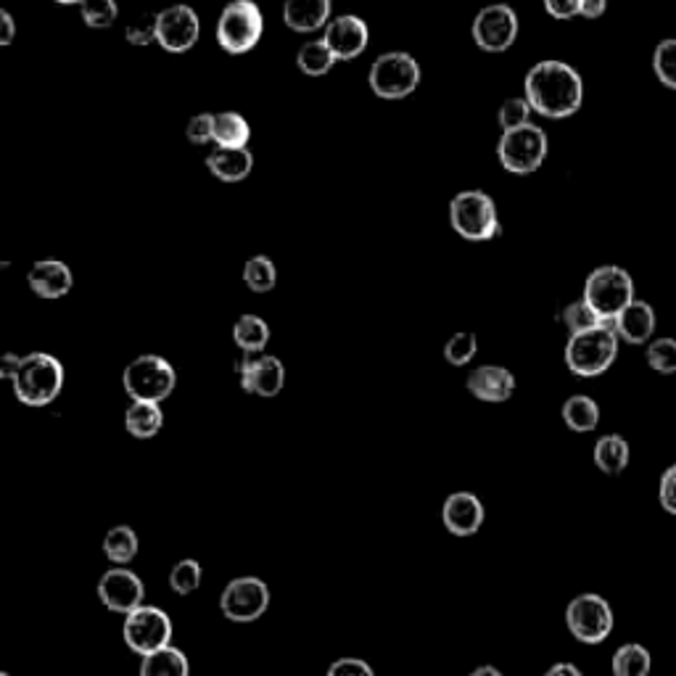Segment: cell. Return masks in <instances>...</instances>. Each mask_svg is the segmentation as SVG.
Instances as JSON below:
<instances>
[{
  "mask_svg": "<svg viewBox=\"0 0 676 676\" xmlns=\"http://www.w3.org/2000/svg\"><path fill=\"white\" fill-rule=\"evenodd\" d=\"M526 101L537 115L547 119H568L581 109V74L566 61H539L526 74Z\"/></svg>",
  "mask_w": 676,
  "mask_h": 676,
  "instance_id": "1",
  "label": "cell"
},
{
  "mask_svg": "<svg viewBox=\"0 0 676 676\" xmlns=\"http://www.w3.org/2000/svg\"><path fill=\"white\" fill-rule=\"evenodd\" d=\"M63 380H67V372H63L59 359L46 355V351H32V355L21 357V365L11 386L21 405L48 407L51 401L59 399Z\"/></svg>",
  "mask_w": 676,
  "mask_h": 676,
  "instance_id": "2",
  "label": "cell"
},
{
  "mask_svg": "<svg viewBox=\"0 0 676 676\" xmlns=\"http://www.w3.org/2000/svg\"><path fill=\"white\" fill-rule=\"evenodd\" d=\"M618 357V334L613 322L574 334L566 344V365L574 376L595 378L616 362Z\"/></svg>",
  "mask_w": 676,
  "mask_h": 676,
  "instance_id": "3",
  "label": "cell"
},
{
  "mask_svg": "<svg viewBox=\"0 0 676 676\" xmlns=\"http://www.w3.org/2000/svg\"><path fill=\"white\" fill-rule=\"evenodd\" d=\"M449 222L465 241L484 243L503 232L495 199L484 190H463L449 201Z\"/></svg>",
  "mask_w": 676,
  "mask_h": 676,
  "instance_id": "4",
  "label": "cell"
},
{
  "mask_svg": "<svg viewBox=\"0 0 676 676\" xmlns=\"http://www.w3.org/2000/svg\"><path fill=\"white\" fill-rule=\"evenodd\" d=\"M581 299L600 315L603 322H613L634 301L632 275L616 265L597 267L584 284Z\"/></svg>",
  "mask_w": 676,
  "mask_h": 676,
  "instance_id": "5",
  "label": "cell"
},
{
  "mask_svg": "<svg viewBox=\"0 0 676 676\" xmlns=\"http://www.w3.org/2000/svg\"><path fill=\"white\" fill-rule=\"evenodd\" d=\"M265 32V17L254 0H232L217 19V42L225 53L243 56L254 51Z\"/></svg>",
  "mask_w": 676,
  "mask_h": 676,
  "instance_id": "6",
  "label": "cell"
},
{
  "mask_svg": "<svg viewBox=\"0 0 676 676\" xmlns=\"http://www.w3.org/2000/svg\"><path fill=\"white\" fill-rule=\"evenodd\" d=\"M122 386L132 401H153V405H159L178 386V372H175L169 359L165 357L140 355L125 368Z\"/></svg>",
  "mask_w": 676,
  "mask_h": 676,
  "instance_id": "7",
  "label": "cell"
},
{
  "mask_svg": "<svg viewBox=\"0 0 676 676\" xmlns=\"http://www.w3.org/2000/svg\"><path fill=\"white\" fill-rule=\"evenodd\" d=\"M368 82L372 93L384 101H401L420 84V63L412 53L389 51L372 61Z\"/></svg>",
  "mask_w": 676,
  "mask_h": 676,
  "instance_id": "8",
  "label": "cell"
},
{
  "mask_svg": "<svg viewBox=\"0 0 676 676\" xmlns=\"http://www.w3.org/2000/svg\"><path fill=\"white\" fill-rule=\"evenodd\" d=\"M547 136L539 125L528 122L518 130L503 132L497 143V159L507 172L513 175H531L545 165L547 159Z\"/></svg>",
  "mask_w": 676,
  "mask_h": 676,
  "instance_id": "9",
  "label": "cell"
},
{
  "mask_svg": "<svg viewBox=\"0 0 676 676\" xmlns=\"http://www.w3.org/2000/svg\"><path fill=\"white\" fill-rule=\"evenodd\" d=\"M172 618L159 605H140L132 613L125 616L122 639L132 653L151 655L161 650V647L172 645Z\"/></svg>",
  "mask_w": 676,
  "mask_h": 676,
  "instance_id": "10",
  "label": "cell"
},
{
  "mask_svg": "<svg viewBox=\"0 0 676 676\" xmlns=\"http://www.w3.org/2000/svg\"><path fill=\"white\" fill-rule=\"evenodd\" d=\"M613 624V608L605 597L595 595V592H584V595L574 597L566 608V626L576 639L584 645H600L610 637Z\"/></svg>",
  "mask_w": 676,
  "mask_h": 676,
  "instance_id": "11",
  "label": "cell"
},
{
  "mask_svg": "<svg viewBox=\"0 0 676 676\" xmlns=\"http://www.w3.org/2000/svg\"><path fill=\"white\" fill-rule=\"evenodd\" d=\"M270 608V589L257 576H238L220 595V610L228 622L251 624Z\"/></svg>",
  "mask_w": 676,
  "mask_h": 676,
  "instance_id": "12",
  "label": "cell"
},
{
  "mask_svg": "<svg viewBox=\"0 0 676 676\" xmlns=\"http://www.w3.org/2000/svg\"><path fill=\"white\" fill-rule=\"evenodd\" d=\"M518 38V17L507 3L486 6L474 19V40L486 53H503Z\"/></svg>",
  "mask_w": 676,
  "mask_h": 676,
  "instance_id": "13",
  "label": "cell"
},
{
  "mask_svg": "<svg viewBox=\"0 0 676 676\" xmlns=\"http://www.w3.org/2000/svg\"><path fill=\"white\" fill-rule=\"evenodd\" d=\"M201 21L190 6L178 3L157 13V42L169 53H188L199 42Z\"/></svg>",
  "mask_w": 676,
  "mask_h": 676,
  "instance_id": "14",
  "label": "cell"
},
{
  "mask_svg": "<svg viewBox=\"0 0 676 676\" xmlns=\"http://www.w3.org/2000/svg\"><path fill=\"white\" fill-rule=\"evenodd\" d=\"M98 600H101L106 608L111 613H132L136 608L143 605L146 587L140 581V576L136 570H130L127 566H115L111 570L98 579Z\"/></svg>",
  "mask_w": 676,
  "mask_h": 676,
  "instance_id": "15",
  "label": "cell"
},
{
  "mask_svg": "<svg viewBox=\"0 0 676 676\" xmlns=\"http://www.w3.org/2000/svg\"><path fill=\"white\" fill-rule=\"evenodd\" d=\"M238 380L246 394L257 397H278L286 386V368L272 355H246L238 362Z\"/></svg>",
  "mask_w": 676,
  "mask_h": 676,
  "instance_id": "16",
  "label": "cell"
},
{
  "mask_svg": "<svg viewBox=\"0 0 676 676\" xmlns=\"http://www.w3.org/2000/svg\"><path fill=\"white\" fill-rule=\"evenodd\" d=\"M322 40L328 42V48L334 51L336 61L357 59V56L362 53L370 42L368 21L355 17V13H341V17L328 21Z\"/></svg>",
  "mask_w": 676,
  "mask_h": 676,
  "instance_id": "17",
  "label": "cell"
},
{
  "mask_svg": "<svg viewBox=\"0 0 676 676\" xmlns=\"http://www.w3.org/2000/svg\"><path fill=\"white\" fill-rule=\"evenodd\" d=\"M486 507L474 491H455L444 499L441 520L453 537H474L484 526Z\"/></svg>",
  "mask_w": 676,
  "mask_h": 676,
  "instance_id": "18",
  "label": "cell"
},
{
  "mask_svg": "<svg viewBox=\"0 0 676 676\" xmlns=\"http://www.w3.org/2000/svg\"><path fill=\"white\" fill-rule=\"evenodd\" d=\"M465 389L474 394L476 399L499 405V401H507L513 397V391H516V376L503 368V365H481V368L470 370L468 380H465Z\"/></svg>",
  "mask_w": 676,
  "mask_h": 676,
  "instance_id": "19",
  "label": "cell"
},
{
  "mask_svg": "<svg viewBox=\"0 0 676 676\" xmlns=\"http://www.w3.org/2000/svg\"><path fill=\"white\" fill-rule=\"evenodd\" d=\"M27 286L32 288L40 299H61L72 291L74 275L69 265L59 262V259H40L27 272Z\"/></svg>",
  "mask_w": 676,
  "mask_h": 676,
  "instance_id": "20",
  "label": "cell"
},
{
  "mask_svg": "<svg viewBox=\"0 0 676 676\" xmlns=\"http://www.w3.org/2000/svg\"><path fill=\"white\" fill-rule=\"evenodd\" d=\"M613 328H616L618 338H624L626 344H634V347L650 341L655 334V309L647 305V301L634 299L632 305L613 320Z\"/></svg>",
  "mask_w": 676,
  "mask_h": 676,
  "instance_id": "21",
  "label": "cell"
},
{
  "mask_svg": "<svg viewBox=\"0 0 676 676\" xmlns=\"http://www.w3.org/2000/svg\"><path fill=\"white\" fill-rule=\"evenodd\" d=\"M284 21L294 32L322 30L330 21V0H286Z\"/></svg>",
  "mask_w": 676,
  "mask_h": 676,
  "instance_id": "22",
  "label": "cell"
},
{
  "mask_svg": "<svg viewBox=\"0 0 676 676\" xmlns=\"http://www.w3.org/2000/svg\"><path fill=\"white\" fill-rule=\"evenodd\" d=\"M207 169L220 182H241L251 175L254 153L249 148H220L207 157Z\"/></svg>",
  "mask_w": 676,
  "mask_h": 676,
  "instance_id": "23",
  "label": "cell"
},
{
  "mask_svg": "<svg viewBox=\"0 0 676 676\" xmlns=\"http://www.w3.org/2000/svg\"><path fill=\"white\" fill-rule=\"evenodd\" d=\"M165 426V412L153 401H132L125 412L127 434L136 439H153Z\"/></svg>",
  "mask_w": 676,
  "mask_h": 676,
  "instance_id": "24",
  "label": "cell"
},
{
  "mask_svg": "<svg viewBox=\"0 0 676 676\" xmlns=\"http://www.w3.org/2000/svg\"><path fill=\"white\" fill-rule=\"evenodd\" d=\"M629 441L618 434L600 436L595 444V465L605 476H622L629 465Z\"/></svg>",
  "mask_w": 676,
  "mask_h": 676,
  "instance_id": "25",
  "label": "cell"
},
{
  "mask_svg": "<svg viewBox=\"0 0 676 676\" xmlns=\"http://www.w3.org/2000/svg\"><path fill=\"white\" fill-rule=\"evenodd\" d=\"M140 676H190L188 655L180 647H161V650L143 655Z\"/></svg>",
  "mask_w": 676,
  "mask_h": 676,
  "instance_id": "26",
  "label": "cell"
},
{
  "mask_svg": "<svg viewBox=\"0 0 676 676\" xmlns=\"http://www.w3.org/2000/svg\"><path fill=\"white\" fill-rule=\"evenodd\" d=\"M563 422L576 434L595 431L597 422H600V407L587 394H574L563 401Z\"/></svg>",
  "mask_w": 676,
  "mask_h": 676,
  "instance_id": "27",
  "label": "cell"
},
{
  "mask_svg": "<svg viewBox=\"0 0 676 676\" xmlns=\"http://www.w3.org/2000/svg\"><path fill=\"white\" fill-rule=\"evenodd\" d=\"M232 341L243 355H262L270 341V328L259 315H241L232 326Z\"/></svg>",
  "mask_w": 676,
  "mask_h": 676,
  "instance_id": "28",
  "label": "cell"
},
{
  "mask_svg": "<svg viewBox=\"0 0 676 676\" xmlns=\"http://www.w3.org/2000/svg\"><path fill=\"white\" fill-rule=\"evenodd\" d=\"M251 127L238 111L215 115V143L220 148H249Z\"/></svg>",
  "mask_w": 676,
  "mask_h": 676,
  "instance_id": "29",
  "label": "cell"
},
{
  "mask_svg": "<svg viewBox=\"0 0 676 676\" xmlns=\"http://www.w3.org/2000/svg\"><path fill=\"white\" fill-rule=\"evenodd\" d=\"M653 655L645 645L626 643L613 653V676H650Z\"/></svg>",
  "mask_w": 676,
  "mask_h": 676,
  "instance_id": "30",
  "label": "cell"
},
{
  "mask_svg": "<svg viewBox=\"0 0 676 676\" xmlns=\"http://www.w3.org/2000/svg\"><path fill=\"white\" fill-rule=\"evenodd\" d=\"M138 547H140L138 534L132 531L130 526L109 528L103 537V555L115 563V566H127V563L136 560Z\"/></svg>",
  "mask_w": 676,
  "mask_h": 676,
  "instance_id": "31",
  "label": "cell"
},
{
  "mask_svg": "<svg viewBox=\"0 0 676 676\" xmlns=\"http://www.w3.org/2000/svg\"><path fill=\"white\" fill-rule=\"evenodd\" d=\"M336 56L328 48L326 40H309L299 48V56H296V67H299L301 74L307 77H322L334 69Z\"/></svg>",
  "mask_w": 676,
  "mask_h": 676,
  "instance_id": "32",
  "label": "cell"
},
{
  "mask_svg": "<svg viewBox=\"0 0 676 676\" xmlns=\"http://www.w3.org/2000/svg\"><path fill=\"white\" fill-rule=\"evenodd\" d=\"M243 284L251 288L254 294H270L275 286H278V270H275L272 259L259 254V257H251L243 267Z\"/></svg>",
  "mask_w": 676,
  "mask_h": 676,
  "instance_id": "33",
  "label": "cell"
},
{
  "mask_svg": "<svg viewBox=\"0 0 676 676\" xmlns=\"http://www.w3.org/2000/svg\"><path fill=\"white\" fill-rule=\"evenodd\" d=\"M201 579H203L201 563L193 558L180 560L178 566L169 570V587H172L175 595H180V597H186V595H190V592L199 589Z\"/></svg>",
  "mask_w": 676,
  "mask_h": 676,
  "instance_id": "34",
  "label": "cell"
},
{
  "mask_svg": "<svg viewBox=\"0 0 676 676\" xmlns=\"http://www.w3.org/2000/svg\"><path fill=\"white\" fill-rule=\"evenodd\" d=\"M647 365L660 376H674L676 372V338H655L645 349Z\"/></svg>",
  "mask_w": 676,
  "mask_h": 676,
  "instance_id": "35",
  "label": "cell"
},
{
  "mask_svg": "<svg viewBox=\"0 0 676 676\" xmlns=\"http://www.w3.org/2000/svg\"><path fill=\"white\" fill-rule=\"evenodd\" d=\"M560 320H563V326L568 328L570 336L584 334V330H592V328L603 326L600 315H597L595 309H592L584 299L570 301V305L560 312Z\"/></svg>",
  "mask_w": 676,
  "mask_h": 676,
  "instance_id": "36",
  "label": "cell"
},
{
  "mask_svg": "<svg viewBox=\"0 0 676 676\" xmlns=\"http://www.w3.org/2000/svg\"><path fill=\"white\" fill-rule=\"evenodd\" d=\"M653 69L655 77H658L666 88L676 90V38H666L655 46Z\"/></svg>",
  "mask_w": 676,
  "mask_h": 676,
  "instance_id": "37",
  "label": "cell"
},
{
  "mask_svg": "<svg viewBox=\"0 0 676 676\" xmlns=\"http://www.w3.org/2000/svg\"><path fill=\"white\" fill-rule=\"evenodd\" d=\"M476 351L478 338L476 334H470V330H460V334H455L444 344V359H447L449 365H455V368H465V365L476 357Z\"/></svg>",
  "mask_w": 676,
  "mask_h": 676,
  "instance_id": "38",
  "label": "cell"
},
{
  "mask_svg": "<svg viewBox=\"0 0 676 676\" xmlns=\"http://www.w3.org/2000/svg\"><path fill=\"white\" fill-rule=\"evenodd\" d=\"M82 21L88 27H93V30H106V27H111L119 17V6L117 0H84L80 6Z\"/></svg>",
  "mask_w": 676,
  "mask_h": 676,
  "instance_id": "39",
  "label": "cell"
},
{
  "mask_svg": "<svg viewBox=\"0 0 676 676\" xmlns=\"http://www.w3.org/2000/svg\"><path fill=\"white\" fill-rule=\"evenodd\" d=\"M531 103L524 98H507V101L499 106L497 122L503 127V132L507 130H518V127L528 125V117H531Z\"/></svg>",
  "mask_w": 676,
  "mask_h": 676,
  "instance_id": "40",
  "label": "cell"
},
{
  "mask_svg": "<svg viewBox=\"0 0 676 676\" xmlns=\"http://www.w3.org/2000/svg\"><path fill=\"white\" fill-rule=\"evenodd\" d=\"M125 40L130 46H151V42H157V17H140L132 24H127Z\"/></svg>",
  "mask_w": 676,
  "mask_h": 676,
  "instance_id": "41",
  "label": "cell"
},
{
  "mask_svg": "<svg viewBox=\"0 0 676 676\" xmlns=\"http://www.w3.org/2000/svg\"><path fill=\"white\" fill-rule=\"evenodd\" d=\"M186 138L193 146L215 143V115H207V111H203V115H196L190 119L186 127Z\"/></svg>",
  "mask_w": 676,
  "mask_h": 676,
  "instance_id": "42",
  "label": "cell"
},
{
  "mask_svg": "<svg viewBox=\"0 0 676 676\" xmlns=\"http://www.w3.org/2000/svg\"><path fill=\"white\" fill-rule=\"evenodd\" d=\"M658 503H660V507H664L666 513H672V516H676V463L668 465V468L664 470V476H660Z\"/></svg>",
  "mask_w": 676,
  "mask_h": 676,
  "instance_id": "43",
  "label": "cell"
},
{
  "mask_svg": "<svg viewBox=\"0 0 676 676\" xmlns=\"http://www.w3.org/2000/svg\"><path fill=\"white\" fill-rule=\"evenodd\" d=\"M326 676H376L372 666L362 658H338L328 666Z\"/></svg>",
  "mask_w": 676,
  "mask_h": 676,
  "instance_id": "44",
  "label": "cell"
},
{
  "mask_svg": "<svg viewBox=\"0 0 676 676\" xmlns=\"http://www.w3.org/2000/svg\"><path fill=\"white\" fill-rule=\"evenodd\" d=\"M581 3L584 0H545V11L553 19L566 21V19L581 17Z\"/></svg>",
  "mask_w": 676,
  "mask_h": 676,
  "instance_id": "45",
  "label": "cell"
},
{
  "mask_svg": "<svg viewBox=\"0 0 676 676\" xmlns=\"http://www.w3.org/2000/svg\"><path fill=\"white\" fill-rule=\"evenodd\" d=\"M17 38V21L6 9H0V46H11Z\"/></svg>",
  "mask_w": 676,
  "mask_h": 676,
  "instance_id": "46",
  "label": "cell"
},
{
  "mask_svg": "<svg viewBox=\"0 0 676 676\" xmlns=\"http://www.w3.org/2000/svg\"><path fill=\"white\" fill-rule=\"evenodd\" d=\"M19 365H21V357L13 355V351L0 357V378L13 380V376H17V370H19Z\"/></svg>",
  "mask_w": 676,
  "mask_h": 676,
  "instance_id": "47",
  "label": "cell"
},
{
  "mask_svg": "<svg viewBox=\"0 0 676 676\" xmlns=\"http://www.w3.org/2000/svg\"><path fill=\"white\" fill-rule=\"evenodd\" d=\"M605 11H608V0H584L581 3L584 19H600Z\"/></svg>",
  "mask_w": 676,
  "mask_h": 676,
  "instance_id": "48",
  "label": "cell"
},
{
  "mask_svg": "<svg viewBox=\"0 0 676 676\" xmlns=\"http://www.w3.org/2000/svg\"><path fill=\"white\" fill-rule=\"evenodd\" d=\"M545 676H584V674H581V668H579V666L566 664V660H563V664L549 666Z\"/></svg>",
  "mask_w": 676,
  "mask_h": 676,
  "instance_id": "49",
  "label": "cell"
},
{
  "mask_svg": "<svg viewBox=\"0 0 676 676\" xmlns=\"http://www.w3.org/2000/svg\"><path fill=\"white\" fill-rule=\"evenodd\" d=\"M470 676H505L503 672H499L497 666H478L470 672Z\"/></svg>",
  "mask_w": 676,
  "mask_h": 676,
  "instance_id": "50",
  "label": "cell"
},
{
  "mask_svg": "<svg viewBox=\"0 0 676 676\" xmlns=\"http://www.w3.org/2000/svg\"><path fill=\"white\" fill-rule=\"evenodd\" d=\"M56 3H61V6H82L84 0H56Z\"/></svg>",
  "mask_w": 676,
  "mask_h": 676,
  "instance_id": "51",
  "label": "cell"
},
{
  "mask_svg": "<svg viewBox=\"0 0 676 676\" xmlns=\"http://www.w3.org/2000/svg\"><path fill=\"white\" fill-rule=\"evenodd\" d=\"M0 676H11V674H6V672H3V674H0Z\"/></svg>",
  "mask_w": 676,
  "mask_h": 676,
  "instance_id": "52",
  "label": "cell"
}]
</instances>
